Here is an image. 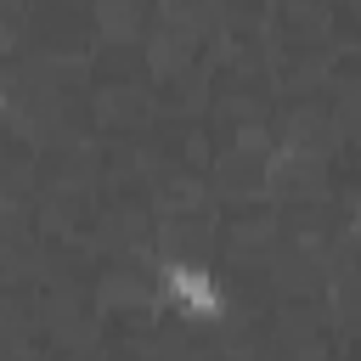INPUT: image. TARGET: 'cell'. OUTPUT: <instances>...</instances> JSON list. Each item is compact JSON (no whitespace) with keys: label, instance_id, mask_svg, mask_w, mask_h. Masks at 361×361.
Segmentation results:
<instances>
[{"label":"cell","instance_id":"6da1fadb","mask_svg":"<svg viewBox=\"0 0 361 361\" xmlns=\"http://www.w3.org/2000/svg\"><path fill=\"white\" fill-rule=\"evenodd\" d=\"M164 293H169L175 305L197 310V316H214V310H220V288H214V276H209L203 265L169 259V265H164Z\"/></svg>","mask_w":361,"mask_h":361},{"label":"cell","instance_id":"7a4b0ae2","mask_svg":"<svg viewBox=\"0 0 361 361\" xmlns=\"http://www.w3.org/2000/svg\"><path fill=\"white\" fill-rule=\"evenodd\" d=\"M0 51H6V23H0Z\"/></svg>","mask_w":361,"mask_h":361},{"label":"cell","instance_id":"3957f363","mask_svg":"<svg viewBox=\"0 0 361 361\" xmlns=\"http://www.w3.org/2000/svg\"><path fill=\"white\" fill-rule=\"evenodd\" d=\"M0 107H6V90H0Z\"/></svg>","mask_w":361,"mask_h":361}]
</instances>
